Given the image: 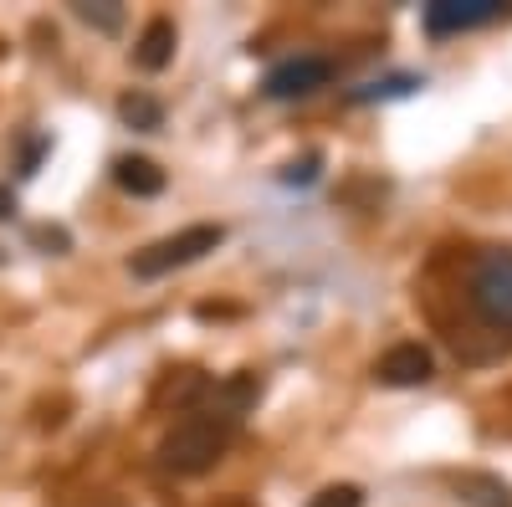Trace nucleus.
Masks as SVG:
<instances>
[{
  "label": "nucleus",
  "mask_w": 512,
  "mask_h": 507,
  "mask_svg": "<svg viewBox=\"0 0 512 507\" xmlns=\"http://www.w3.org/2000/svg\"><path fill=\"white\" fill-rule=\"evenodd\" d=\"M477 318L512 333V251H482L472 262V282H466Z\"/></svg>",
  "instance_id": "7ed1b4c3"
},
{
  "label": "nucleus",
  "mask_w": 512,
  "mask_h": 507,
  "mask_svg": "<svg viewBox=\"0 0 512 507\" xmlns=\"http://www.w3.org/2000/svg\"><path fill=\"white\" fill-rule=\"evenodd\" d=\"M226 241V231L221 226H185V231H175V236H164V241H154V246H144L134 262V277H144V282H154V277H169V272H180V267H190V262H200V257H210Z\"/></svg>",
  "instance_id": "f03ea898"
},
{
  "label": "nucleus",
  "mask_w": 512,
  "mask_h": 507,
  "mask_svg": "<svg viewBox=\"0 0 512 507\" xmlns=\"http://www.w3.org/2000/svg\"><path fill=\"white\" fill-rule=\"evenodd\" d=\"M502 16V0H436L420 11V26L431 36H456V31H477Z\"/></svg>",
  "instance_id": "39448f33"
},
{
  "label": "nucleus",
  "mask_w": 512,
  "mask_h": 507,
  "mask_svg": "<svg viewBox=\"0 0 512 507\" xmlns=\"http://www.w3.org/2000/svg\"><path fill=\"white\" fill-rule=\"evenodd\" d=\"M175 41H180L175 21H169V16H154V21L139 31V41H134V62H139L144 72H164L169 62H175Z\"/></svg>",
  "instance_id": "0eeeda50"
},
{
  "label": "nucleus",
  "mask_w": 512,
  "mask_h": 507,
  "mask_svg": "<svg viewBox=\"0 0 512 507\" xmlns=\"http://www.w3.org/2000/svg\"><path fill=\"white\" fill-rule=\"evenodd\" d=\"M226 446H231V426H221V420L205 415V410H190L180 426L159 441V467L169 477H200L226 456Z\"/></svg>",
  "instance_id": "f257e3e1"
},
{
  "label": "nucleus",
  "mask_w": 512,
  "mask_h": 507,
  "mask_svg": "<svg viewBox=\"0 0 512 507\" xmlns=\"http://www.w3.org/2000/svg\"><path fill=\"white\" fill-rule=\"evenodd\" d=\"M420 82L415 77H390V82H369V88H354L349 98L354 103H374V98H405V93H415Z\"/></svg>",
  "instance_id": "9b49d317"
},
{
  "label": "nucleus",
  "mask_w": 512,
  "mask_h": 507,
  "mask_svg": "<svg viewBox=\"0 0 512 507\" xmlns=\"http://www.w3.org/2000/svg\"><path fill=\"white\" fill-rule=\"evenodd\" d=\"M308 507H364V492L354 482H338V487H323L318 497H308Z\"/></svg>",
  "instance_id": "f8f14e48"
},
{
  "label": "nucleus",
  "mask_w": 512,
  "mask_h": 507,
  "mask_svg": "<svg viewBox=\"0 0 512 507\" xmlns=\"http://www.w3.org/2000/svg\"><path fill=\"white\" fill-rule=\"evenodd\" d=\"M72 16L88 21V26H98V31H108V36L123 26V6H118V0H98V6H93V0H77Z\"/></svg>",
  "instance_id": "9d476101"
},
{
  "label": "nucleus",
  "mask_w": 512,
  "mask_h": 507,
  "mask_svg": "<svg viewBox=\"0 0 512 507\" xmlns=\"http://www.w3.org/2000/svg\"><path fill=\"white\" fill-rule=\"evenodd\" d=\"M318 180V154H308L303 164H287L282 169V185H313Z\"/></svg>",
  "instance_id": "ddd939ff"
},
{
  "label": "nucleus",
  "mask_w": 512,
  "mask_h": 507,
  "mask_svg": "<svg viewBox=\"0 0 512 507\" xmlns=\"http://www.w3.org/2000/svg\"><path fill=\"white\" fill-rule=\"evenodd\" d=\"M431 374H436V359H431L425 344H395V349H384V359L374 364V379L390 385V390H415Z\"/></svg>",
  "instance_id": "423d86ee"
},
{
  "label": "nucleus",
  "mask_w": 512,
  "mask_h": 507,
  "mask_svg": "<svg viewBox=\"0 0 512 507\" xmlns=\"http://www.w3.org/2000/svg\"><path fill=\"white\" fill-rule=\"evenodd\" d=\"M328 77H333V62L328 57H287L267 72L262 82V93L272 103H292V98H313L318 88H328Z\"/></svg>",
  "instance_id": "20e7f679"
},
{
  "label": "nucleus",
  "mask_w": 512,
  "mask_h": 507,
  "mask_svg": "<svg viewBox=\"0 0 512 507\" xmlns=\"http://www.w3.org/2000/svg\"><path fill=\"white\" fill-rule=\"evenodd\" d=\"M118 118L128 123V129H139V134H154V129H164V103L149 98V93H123L118 98Z\"/></svg>",
  "instance_id": "1a4fd4ad"
},
{
  "label": "nucleus",
  "mask_w": 512,
  "mask_h": 507,
  "mask_svg": "<svg viewBox=\"0 0 512 507\" xmlns=\"http://www.w3.org/2000/svg\"><path fill=\"white\" fill-rule=\"evenodd\" d=\"M113 180H118V190H128V195L154 200V195L164 190V169H159L154 159H144V154H123V159L113 164Z\"/></svg>",
  "instance_id": "6e6552de"
}]
</instances>
